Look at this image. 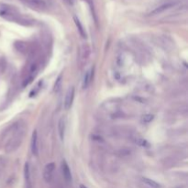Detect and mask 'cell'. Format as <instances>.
Masks as SVG:
<instances>
[{"mask_svg":"<svg viewBox=\"0 0 188 188\" xmlns=\"http://www.w3.org/2000/svg\"><path fill=\"white\" fill-rule=\"evenodd\" d=\"M26 123L22 120L14 123L9 128L10 137L5 145V151L7 153H12L20 147L26 134Z\"/></svg>","mask_w":188,"mask_h":188,"instance_id":"6da1fadb","label":"cell"},{"mask_svg":"<svg viewBox=\"0 0 188 188\" xmlns=\"http://www.w3.org/2000/svg\"><path fill=\"white\" fill-rule=\"evenodd\" d=\"M21 1L29 8L37 11H44L47 9V5L43 0H21Z\"/></svg>","mask_w":188,"mask_h":188,"instance_id":"7a4b0ae2","label":"cell"},{"mask_svg":"<svg viewBox=\"0 0 188 188\" xmlns=\"http://www.w3.org/2000/svg\"><path fill=\"white\" fill-rule=\"evenodd\" d=\"M74 94H75V89L74 86H71L65 95V98H64V102H63L64 109L68 110L71 108L73 102H74Z\"/></svg>","mask_w":188,"mask_h":188,"instance_id":"3957f363","label":"cell"},{"mask_svg":"<svg viewBox=\"0 0 188 188\" xmlns=\"http://www.w3.org/2000/svg\"><path fill=\"white\" fill-rule=\"evenodd\" d=\"M175 4H176V3H174V2H168V3H164V4H162V5H161V6L157 7L156 9H154L153 10H151V11L148 14V16H156V15L161 14V13L165 12L166 10H168V9H170L173 8V7L175 6Z\"/></svg>","mask_w":188,"mask_h":188,"instance_id":"277c9868","label":"cell"},{"mask_svg":"<svg viewBox=\"0 0 188 188\" xmlns=\"http://www.w3.org/2000/svg\"><path fill=\"white\" fill-rule=\"evenodd\" d=\"M54 170H55V164L53 162H49L48 164L45 165L43 170V179L45 180V182L50 183L52 181Z\"/></svg>","mask_w":188,"mask_h":188,"instance_id":"5b68a950","label":"cell"},{"mask_svg":"<svg viewBox=\"0 0 188 188\" xmlns=\"http://www.w3.org/2000/svg\"><path fill=\"white\" fill-rule=\"evenodd\" d=\"M62 172H63V178H64L65 182L67 183H71L72 180H73L72 173H71L70 167H69L68 163L65 161H63V162H62Z\"/></svg>","mask_w":188,"mask_h":188,"instance_id":"8992f818","label":"cell"},{"mask_svg":"<svg viewBox=\"0 0 188 188\" xmlns=\"http://www.w3.org/2000/svg\"><path fill=\"white\" fill-rule=\"evenodd\" d=\"M24 179L26 183V188H31V167L30 163L27 161L24 165Z\"/></svg>","mask_w":188,"mask_h":188,"instance_id":"52a82bcc","label":"cell"},{"mask_svg":"<svg viewBox=\"0 0 188 188\" xmlns=\"http://www.w3.org/2000/svg\"><path fill=\"white\" fill-rule=\"evenodd\" d=\"M31 152L34 155H38L39 152V148H38V132L37 130H34L32 133V137H31Z\"/></svg>","mask_w":188,"mask_h":188,"instance_id":"ba28073f","label":"cell"},{"mask_svg":"<svg viewBox=\"0 0 188 188\" xmlns=\"http://www.w3.org/2000/svg\"><path fill=\"white\" fill-rule=\"evenodd\" d=\"M58 133L61 140H63L64 134H65V118H61L58 122Z\"/></svg>","mask_w":188,"mask_h":188,"instance_id":"9c48e42d","label":"cell"},{"mask_svg":"<svg viewBox=\"0 0 188 188\" xmlns=\"http://www.w3.org/2000/svg\"><path fill=\"white\" fill-rule=\"evenodd\" d=\"M141 181L145 184L149 185L151 188H161V184L159 183H157L156 181L152 180V179H150V178H147V177H141Z\"/></svg>","mask_w":188,"mask_h":188,"instance_id":"30bf717a","label":"cell"},{"mask_svg":"<svg viewBox=\"0 0 188 188\" xmlns=\"http://www.w3.org/2000/svg\"><path fill=\"white\" fill-rule=\"evenodd\" d=\"M74 23H75V25H76V27H77V29H78L79 33L81 34V36L85 39V38H86V33H85V29H84V27H83L81 21L79 20V19L74 16Z\"/></svg>","mask_w":188,"mask_h":188,"instance_id":"8fae6325","label":"cell"},{"mask_svg":"<svg viewBox=\"0 0 188 188\" xmlns=\"http://www.w3.org/2000/svg\"><path fill=\"white\" fill-rule=\"evenodd\" d=\"M91 71H92V69H91L90 71H87V72L85 73V74L84 81H83V88H84V89L87 88L88 85H89V84H90V82H91V79H92Z\"/></svg>","mask_w":188,"mask_h":188,"instance_id":"7c38bea8","label":"cell"},{"mask_svg":"<svg viewBox=\"0 0 188 188\" xmlns=\"http://www.w3.org/2000/svg\"><path fill=\"white\" fill-rule=\"evenodd\" d=\"M42 85V81H39V82L37 83L36 86L31 91V93H30V97H33V96H35L39 93V91L41 90Z\"/></svg>","mask_w":188,"mask_h":188,"instance_id":"4fadbf2b","label":"cell"},{"mask_svg":"<svg viewBox=\"0 0 188 188\" xmlns=\"http://www.w3.org/2000/svg\"><path fill=\"white\" fill-rule=\"evenodd\" d=\"M62 83H63V75L60 74L58 76V78L56 79V82L54 84V86H53V91L54 92H59V90L61 89V86H62Z\"/></svg>","mask_w":188,"mask_h":188,"instance_id":"5bb4252c","label":"cell"},{"mask_svg":"<svg viewBox=\"0 0 188 188\" xmlns=\"http://www.w3.org/2000/svg\"><path fill=\"white\" fill-rule=\"evenodd\" d=\"M15 47L19 52H24L27 50V45L23 42H17L15 43Z\"/></svg>","mask_w":188,"mask_h":188,"instance_id":"9a60e30c","label":"cell"},{"mask_svg":"<svg viewBox=\"0 0 188 188\" xmlns=\"http://www.w3.org/2000/svg\"><path fill=\"white\" fill-rule=\"evenodd\" d=\"M154 118V116L151 115V114H146L142 117V122L144 123H150L153 120Z\"/></svg>","mask_w":188,"mask_h":188,"instance_id":"2e32d148","label":"cell"},{"mask_svg":"<svg viewBox=\"0 0 188 188\" xmlns=\"http://www.w3.org/2000/svg\"><path fill=\"white\" fill-rule=\"evenodd\" d=\"M80 188H88L87 186H85V184H80V186H79Z\"/></svg>","mask_w":188,"mask_h":188,"instance_id":"e0dca14e","label":"cell"},{"mask_svg":"<svg viewBox=\"0 0 188 188\" xmlns=\"http://www.w3.org/2000/svg\"><path fill=\"white\" fill-rule=\"evenodd\" d=\"M176 188H183V187H176Z\"/></svg>","mask_w":188,"mask_h":188,"instance_id":"ac0fdd59","label":"cell"},{"mask_svg":"<svg viewBox=\"0 0 188 188\" xmlns=\"http://www.w3.org/2000/svg\"><path fill=\"white\" fill-rule=\"evenodd\" d=\"M73 1H74V0H73Z\"/></svg>","mask_w":188,"mask_h":188,"instance_id":"d6986e66","label":"cell"}]
</instances>
